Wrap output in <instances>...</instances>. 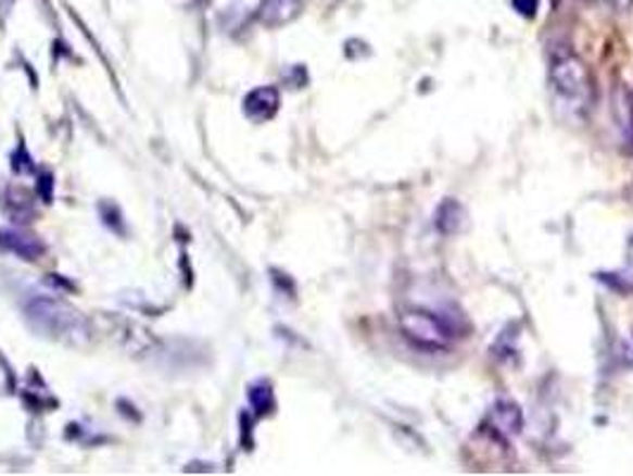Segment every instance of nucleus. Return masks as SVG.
I'll use <instances>...</instances> for the list:
<instances>
[{"instance_id": "nucleus-1", "label": "nucleus", "mask_w": 633, "mask_h": 476, "mask_svg": "<svg viewBox=\"0 0 633 476\" xmlns=\"http://www.w3.org/2000/svg\"><path fill=\"white\" fill-rule=\"evenodd\" d=\"M24 315L36 331L69 346H84L91 338V327L81 312L62 303L58 298L36 296L27 300Z\"/></svg>"}, {"instance_id": "nucleus-2", "label": "nucleus", "mask_w": 633, "mask_h": 476, "mask_svg": "<svg viewBox=\"0 0 633 476\" xmlns=\"http://www.w3.org/2000/svg\"><path fill=\"white\" fill-rule=\"evenodd\" d=\"M550 89L555 93V105L562 115L583 120L588 115L595 96V84L591 70L577 55H560L550 65Z\"/></svg>"}, {"instance_id": "nucleus-3", "label": "nucleus", "mask_w": 633, "mask_h": 476, "mask_svg": "<svg viewBox=\"0 0 633 476\" xmlns=\"http://www.w3.org/2000/svg\"><path fill=\"white\" fill-rule=\"evenodd\" d=\"M401 329L409 341L425 350H445L457 336L448 322L429 310H405L401 317Z\"/></svg>"}, {"instance_id": "nucleus-4", "label": "nucleus", "mask_w": 633, "mask_h": 476, "mask_svg": "<svg viewBox=\"0 0 633 476\" xmlns=\"http://www.w3.org/2000/svg\"><path fill=\"white\" fill-rule=\"evenodd\" d=\"M279 103L281 98L275 86H257L243 98V115L255 124H263L277 115Z\"/></svg>"}, {"instance_id": "nucleus-5", "label": "nucleus", "mask_w": 633, "mask_h": 476, "mask_svg": "<svg viewBox=\"0 0 633 476\" xmlns=\"http://www.w3.org/2000/svg\"><path fill=\"white\" fill-rule=\"evenodd\" d=\"M0 248L27 262L41 260L46 253V246L41 238L24 234L20 229H0Z\"/></svg>"}, {"instance_id": "nucleus-6", "label": "nucleus", "mask_w": 633, "mask_h": 476, "mask_svg": "<svg viewBox=\"0 0 633 476\" xmlns=\"http://www.w3.org/2000/svg\"><path fill=\"white\" fill-rule=\"evenodd\" d=\"M303 10V0H259L257 22L269 29L291 24Z\"/></svg>"}, {"instance_id": "nucleus-7", "label": "nucleus", "mask_w": 633, "mask_h": 476, "mask_svg": "<svg viewBox=\"0 0 633 476\" xmlns=\"http://www.w3.org/2000/svg\"><path fill=\"white\" fill-rule=\"evenodd\" d=\"M463 222H465V210L463 205L457 203V200L448 198V200H443V203L439 205V212H436V227L441 234H455V231H460L463 229Z\"/></svg>"}, {"instance_id": "nucleus-8", "label": "nucleus", "mask_w": 633, "mask_h": 476, "mask_svg": "<svg viewBox=\"0 0 633 476\" xmlns=\"http://www.w3.org/2000/svg\"><path fill=\"white\" fill-rule=\"evenodd\" d=\"M3 210L15 222H31V217H34V205H31L29 196L24 193L22 189H12V186L10 189H5Z\"/></svg>"}, {"instance_id": "nucleus-9", "label": "nucleus", "mask_w": 633, "mask_h": 476, "mask_svg": "<svg viewBox=\"0 0 633 476\" xmlns=\"http://www.w3.org/2000/svg\"><path fill=\"white\" fill-rule=\"evenodd\" d=\"M493 422L495 427L505 434L521 431V412L515 403H510V400H501V403L493 408Z\"/></svg>"}, {"instance_id": "nucleus-10", "label": "nucleus", "mask_w": 633, "mask_h": 476, "mask_svg": "<svg viewBox=\"0 0 633 476\" xmlns=\"http://www.w3.org/2000/svg\"><path fill=\"white\" fill-rule=\"evenodd\" d=\"M248 403L255 410V415H269L275 410V393H271V386L267 381H257L248 391Z\"/></svg>"}, {"instance_id": "nucleus-11", "label": "nucleus", "mask_w": 633, "mask_h": 476, "mask_svg": "<svg viewBox=\"0 0 633 476\" xmlns=\"http://www.w3.org/2000/svg\"><path fill=\"white\" fill-rule=\"evenodd\" d=\"M98 210H101V217L105 222V227H110L113 231L117 234H124V222H122V215H119V208L113 205V203H101L98 205Z\"/></svg>"}, {"instance_id": "nucleus-12", "label": "nucleus", "mask_w": 633, "mask_h": 476, "mask_svg": "<svg viewBox=\"0 0 633 476\" xmlns=\"http://www.w3.org/2000/svg\"><path fill=\"white\" fill-rule=\"evenodd\" d=\"M12 170H15L17 174L34 172V160H31V155L27 153V148H24V146H20L17 153L12 155Z\"/></svg>"}, {"instance_id": "nucleus-13", "label": "nucleus", "mask_w": 633, "mask_h": 476, "mask_svg": "<svg viewBox=\"0 0 633 476\" xmlns=\"http://www.w3.org/2000/svg\"><path fill=\"white\" fill-rule=\"evenodd\" d=\"M39 196L43 198V203H51L53 200V177L48 172H41V177H39Z\"/></svg>"}, {"instance_id": "nucleus-14", "label": "nucleus", "mask_w": 633, "mask_h": 476, "mask_svg": "<svg viewBox=\"0 0 633 476\" xmlns=\"http://www.w3.org/2000/svg\"><path fill=\"white\" fill-rule=\"evenodd\" d=\"M512 5L517 8V12H521V15L533 17L539 10V0H512Z\"/></svg>"}, {"instance_id": "nucleus-15", "label": "nucleus", "mask_w": 633, "mask_h": 476, "mask_svg": "<svg viewBox=\"0 0 633 476\" xmlns=\"http://www.w3.org/2000/svg\"><path fill=\"white\" fill-rule=\"evenodd\" d=\"M598 3H610L615 8H629L633 0H598Z\"/></svg>"}]
</instances>
